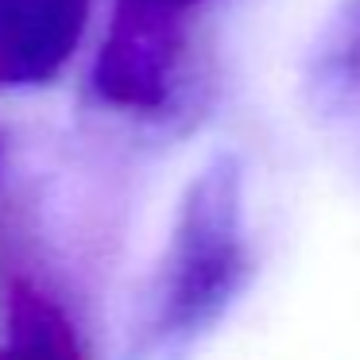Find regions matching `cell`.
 <instances>
[{"label":"cell","mask_w":360,"mask_h":360,"mask_svg":"<svg viewBox=\"0 0 360 360\" xmlns=\"http://www.w3.org/2000/svg\"><path fill=\"white\" fill-rule=\"evenodd\" d=\"M248 271L240 167L233 159H217L194 179L179 210L155 306L140 337V360H171L202 341L240 298Z\"/></svg>","instance_id":"obj_1"},{"label":"cell","mask_w":360,"mask_h":360,"mask_svg":"<svg viewBox=\"0 0 360 360\" xmlns=\"http://www.w3.org/2000/svg\"><path fill=\"white\" fill-rule=\"evenodd\" d=\"M0 360H86L66 310L20 264L0 229Z\"/></svg>","instance_id":"obj_2"},{"label":"cell","mask_w":360,"mask_h":360,"mask_svg":"<svg viewBox=\"0 0 360 360\" xmlns=\"http://www.w3.org/2000/svg\"><path fill=\"white\" fill-rule=\"evenodd\" d=\"M89 0H0V86L43 82L70 58Z\"/></svg>","instance_id":"obj_3"},{"label":"cell","mask_w":360,"mask_h":360,"mask_svg":"<svg viewBox=\"0 0 360 360\" xmlns=\"http://www.w3.org/2000/svg\"><path fill=\"white\" fill-rule=\"evenodd\" d=\"M321 97L337 117L360 124V0H345L318 58Z\"/></svg>","instance_id":"obj_4"}]
</instances>
